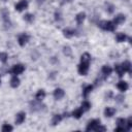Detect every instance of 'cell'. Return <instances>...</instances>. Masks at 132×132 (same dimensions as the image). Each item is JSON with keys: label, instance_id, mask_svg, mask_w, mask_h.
Wrapping results in <instances>:
<instances>
[{"label": "cell", "instance_id": "6da1fadb", "mask_svg": "<svg viewBox=\"0 0 132 132\" xmlns=\"http://www.w3.org/2000/svg\"><path fill=\"white\" fill-rule=\"evenodd\" d=\"M98 26L105 31H114L116 28V25L110 21H101L100 23H98Z\"/></svg>", "mask_w": 132, "mask_h": 132}, {"label": "cell", "instance_id": "7a4b0ae2", "mask_svg": "<svg viewBox=\"0 0 132 132\" xmlns=\"http://www.w3.org/2000/svg\"><path fill=\"white\" fill-rule=\"evenodd\" d=\"M1 15H2V20L4 22V25L6 28H9L11 23H10V20H9V11L7 8H2L1 9Z\"/></svg>", "mask_w": 132, "mask_h": 132}, {"label": "cell", "instance_id": "3957f363", "mask_svg": "<svg viewBox=\"0 0 132 132\" xmlns=\"http://www.w3.org/2000/svg\"><path fill=\"white\" fill-rule=\"evenodd\" d=\"M89 65L90 63H87V62H80V64L78 65V73L80 75H87L88 71H89Z\"/></svg>", "mask_w": 132, "mask_h": 132}, {"label": "cell", "instance_id": "277c9868", "mask_svg": "<svg viewBox=\"0 0 132 132\" xmlns=\"http://www.w3.org/2000/svg\"><path fill=\"white\" fill-rule=\"evenodd\" d=\"M42 107H44V105H43L39 100L31 101V102H30V109H31V111H38V110H41Z\"/></svg>", "mask_w": 132, "mask_h": 132}, {"label": "cell", "instance_id": "5b68a950", "mask_svg": "<svg viewBox=\"0 0 132 132\" xmlns=\"http://www.w3.org/2000/svg\"><path fill=\"white\" fill-rule=\"evenodd\" d=\"M100 125V120H92L89 122L86 130L87 131H96V128Z\"/></svg>", "mask_w": 132, "mask_h": 132}, {"label": "cell", "instance_id": "8992f818", "mask_svg": "<svg viewBox=\"0 0 132 132\" xmlns=\"http://www.w3.org/2000/svg\"><path fill=\"white\" fill-rule=\"evenodd\" d=\"M29 35L27 34V33H22V34H20L19 35V37H18V42H19V44L21 45V46H24L28 41H29Z\"/></svg>", "mask_w": 132, "mask_h": 132}, {"label": "cell", "instance_id": "52a82bcc", "mask_svg": "<svg viewBox=\"0 0 132 132\" xmlns=\"http://www.w3.org/2000/svg\"><path fill=\"white\" fill-rule=\"evenodd\" d=\"M25 70V66L22 65V64H16L12 67V69L10 70V72L13 74V75H18V74H21L23 73Z\"/></svg>", "mask_w": 132, "mask_h": 132}, {"label": "cell", "instance_id": "ba28073f", "mask_svg": "<svg viewBox=\"0 0 132 132\" xmlns=\"http://www.w3.org/2000/svg\"><path fill=\"white\" fill-rule=\"evenodd\" d=\"M27 7H28V1L27 0H21L14 5V8L16 11H22V10L26 9Z\"/></svg>", "mask_w": 132, "mask_h": 132}, {"label": "cell", "instance_id": "9c48e42d", "mask_svg": "<svg viewBox=\"0 0 132 132\" xmlns=\"http://www.w3.org/2000/svg\"><path fill=\"white\" fill-rule=\"evenodd\" d=\"M65 95V92L63 89H60V88H57L55 91H54V97L56 100H61Z\"/></svg>", "mask_w": 132, "mask_h": 132}, {"label": "cell", "instance_id": "30bf717a", "mask_svg": "<svg viewBox=\"0 0 132 132\" xmlns=\"http://www.w3.org/2000/svg\"><path fill=\"white\" fill-rule=\"evenodd\" d=\"M25 119H26V113H25L24 111L19 112V113L15 116V124L21 125V124L25 121Z\"/></svg>", "mask_w": 132, "mask_h": 132}, {"label": "cell", "instance_id": "8fae6325", "mask_svg": "<svg viewBox=\"0 0 132 132\" xmlns=\"http://www.w3.org/2000/svg\"><path fill=\"white\" fill-rule=\"evenodd\" d=\"M101 72H102V74H103V76H104V78H105V77H107V76H109V75L111 74L112 69H111L110 66L104 65V66L102 67V69H101Z\"/></svg>", "mask_w": 132, "mask_h": 132}, {"label": "cell", "instance_id": "7c38bea8", "mask_svg": "<svg viewBox=\"0 0 132 132\" xmlns=\"http://www.w3.org/2000/svg\"><path fill=\"white\" fill-rule=\"evenodd\" d=\"M117 88H118L121 92H125V91H127V90H128L129 86H128V82H126V81H124V80H121V81H119V82H118Z\"/></svg>", "mask_w": 132, "mask_h": 132}, {"label": "cell", "instance_id": "4fadbf2b", "mask_svg": "<svg viewBox=\"0 0 132 132\" xmlns=\"http://www.w3.org/2000/svg\"><path fill=\"white\" fill-rule=\"evenodd\" d=\"M125 20H126V18H125V15L124 14H118V15H116L114 16V19H113V24L114 25H119V24H122V23H124L125 22Z\"/></svg>", "mask_w": 132, "mask_h": 132}, {"label": "cell", "instance_id": "5bb4252c", "mask_svg": "<svg viewBox=\"0 0 132 132\" xmlns=\"http://www.w3.org/2000/svg\"><path fill=\"white\" fill-rule=\"evenodd\" d=\"M85 19H86V13H85V12H79V13H77L76 16H75V20H76L77 25H81V24L84 23Z\"/></svg>", "mask_w": 132, "mask_h": 132}, {"label": "cell", "instance_id": "9a60e30c", "mask_svg": "<svg viewBox=\"0 0 132 132\" xmlns=\"http://www.w3.org/2000/svg\"><path fill=\"white\" fill-rule=\"evenodd\" d=\"M116 108H113V107H106L105 109H104V116L105 117H108V118H110V117H112L114 113H116Z\"/></svg>", "mask_w": 132, "mask_h": 132}, {"label": "cell", "instance_id": "2e32d148", "mask_svg": "<svg viewBox=\"0 0 132 132\" xmlns=\"http://www.w3.org/2000/svg\"><path fill=\"white\" fill-rule=\"evenodd\" d=\"M82 113H84V110H82V108L81 107H79V108H76V109H74L73 111H72V117L73 118H75V119H79L81 116H82Z\"/></svg>", "mask_w": 132, "mask_h": 132}, {"label": "cell", "instance_id": "e0dca14e", "mask_svg": "<svg viewBox=\"0 0 132 132\" xmlns=\"http://www.w3.org/2000/svg\"><path fill=\"white\" fill-rule=\"evenodd\" d=\"M62 119H63V117H62L61 114H54V116H53V119H52V125H53V126L58 125V124L62 121Z\"/></svg>", "mask_w": 132, "mask_h": 132}, {"label": "cell", "instance_id": "ac0fdd59", "mask_svg": "<svg viewBox=\"0 0 132 132\" xmlns=\"http://www.w3.org/2000/svg\"><path fill=\"white\" fill-rule=\"evenodd\" d=\"M75 34V31L74 30H72V29H64L63 30V35L66 37V38H70V37H72L73 35Z\"/></svg>", "mask_w": 132, "mask_h": 132}, {"label": "cell", "instance_id": "d6986e66", "mask_svg": "<svg viewBox=\"0 0 132 132\" xmlns=\"http://www.w3.org/2000/svg\"><path fill=\"white\" fill-rule=\"evenodd\" d=\"M122 68L124 69L125 72H131V63L129 61H124L122 64H121Z\"/></svg>", "mask_w": 132, "mask_h": 132}, {"label": "cell", "instance_id": "ffe728a7", "mask_svg": "<svg viewBox=\"0 0 132 132\" xmlns=\"http://www.w3.org/2000/svg\"><path fill=\"white\" fill-rule=\"evenodd\" d=\"M19 85H20V79H19V77H18L16 75H13V76L11 77V79H10V86H11L12 88H16V87H19Z\"/></svg>", "mask_w": 132, "mask_h": 132}, {"label": "cell", "instance_id": "44dd1931", "mask_svg": "<svg viewBox=\"0 0 132 132\" xmlns=\"http://www.w3.org/2000/svg\"><path fill=\"white\" fill-rule=\"evenodd\" d=\"M92 90H93V86H92V85L86 86V87L84 88V90H82V96H84L85 98H87V97H88V95L92 92Z\"/></svg>", "mask_w": 132, "mask_h": 132}, {"label": "cell", "instance_id": "7402d4cb", "mask_svg": "<svg viewBox=\"0 0 132 132\" xmlns=\"http://www.w3.org/2000/svg\"><path fill=\"white\" fill-rule=\"evenodd\" d=\"M114 70H116L117 74H118L120 77H122V76L124 75V73H125L124 69H123V68H122V66H121V65H119V64H116V65H114Z\"/></svg>", "mask_w": 132, "mask_h": 132}, {"label": "cell", "instance_id": "603a6c76", "mask_svg": "<svg viewBox=\"0 0 132 132\" xmlns=\"http://www.w3.org/2000/svg\"><path fill=\"white\" fill-rule=\"evenodd\" d=\"M45 97V92H44V90H38L37 91V93H36V95H35V98H36V100H39V101H41L43 98Z\"/></svg>", "mask_w": 132, "mask_h": 132}, {"label": "cell", "instance_id": "cb8c5ba5", "mask_svg": "<svg viewBox=\"0 0 132 132\" xmlns=\"http://www.w3.org/2000/svg\"><path fill=\"white\" fill-rule=\"evenodd\" d=\"M91 61V55L89 53H84L80 57V62H87V63H90Z\"/></svg>", "mask_w": 132, "mask_h": 132}, {"label": "cell", "instance_id": "d4e9b609", "mask_svg": "<svg viewBox=\"0 0 132 132\" xmlns=\"http://www.w3.org/2000/svg\"><path fill=\"white\" fill-rule=\"evenodd\" d=\"M127 38H128L127 35L124 34V33H118L117 36H116V39H117L118 42H123V41H125Z\"/></svg>", "mask_w": 132, "mask_h": 132}, {"label": "cell", "instance_id": "484cf974", "mask_svg": "<svg viewBox=\"0 0 132 132\" xmlns=\"http://www.w3.org/2000/svg\"><path fill=\"white\" fill-rule=\"evenodd\" d=\"M24 21H26L27 23H32L34 21V15L32 13H26L24 15Z\"/></svg>", "mask_w": 132, "mask_h": 132}, {"label": "cell", "instance_id": "4316f807", "mask_svg": "<svg viewBox=\"0 0 132 132\" xmlns=\"http://www.w3.org/2000/svg\"><path fill=\"white\" fill-rule=\"evenodd\" d=\"M80 107L82 108L84 111H87V110H89V109L91 108V103H90L89 101H82Z\"/></svg>", "mask_w": 132, "mask_h": 132}, {"label": "cell", "instance_id": "83f0119b", "mask_svg": "<svg viewBox=\"0 0 132 132\" xmlns=\"http://www.w3.org/2000/svg\"><path fill=\"white\" fill-rule=\"evenodd\" d=\"M63 53H64V55H66L67 57H70L71 54H72V51H71L70 46H64V47H63Z\"/></svg>", "mask_w": 132, "mask_h": 132}, {"label": "cell", "instance_id": "f1b7e54d", "mask_svg": "<svg viewBox=\"0 0 132 132\" xmlns=\"http://www.w3.org/2000/svg\"><path fill=\"white\" fill-rule=\"evenodd\" d=\"M7 59H8V55L6 53H0V61L2 63H6L7 62Z\"/></svg>", "mask_w": 132, "mask_h": 132}, {"label": "cell", "instance_id": "f546056e", "mask_svg": "<svg viewBox=\"0 0 132 132\" xmlns=\"http://www.w3.org/2000/svg\"><path fill=\"white\" fill-rule=\"evenodd\" d=\"M117 124L119 127H124L125 128V125H126V120L123 119V118H120L117 120Z\"/></svg>", "mask_w": 132, "mask_h": 132}, {"label": "cell", "instance_id": "4dcf8cb0", "mask_svg": "<svg viewBox=\"0 0 132 132\" xmlns=\"http://www.w3.org/2000/svg\"><path fill=\"white\" fill-rule=\"evenodd\" d=\"M126 127V131H129V130H131V128H132V119L131 118H129L127 121H126V125H125Z\"/></svg>", "mask_w": 132, "mask_h": 132}, {"label": "cell", "instance_id": "1f68e13d", "mask_svg": "<svg viewBox=\"0 0 132 132\" xmlns=\"http://www.w3.org/2000/svg\"><path fill=\"white\" fill-rule=\"evenodd\" d=\"M12 126H10V125H8V124H4L3 126H2V131L3 132H8V131H12Z\"/></svg>", "mask_w": 132, "mask_h": 132}, {"label": "cell", "instance_id": "d6a6232c", "mask_svg": "<svg viewBox=\"0 0 132 132\" xmlns=\"http://www.w3.org/2000/svg\"><path fill=\"white\" fill-rule=\"evenodd\" d=\"M113 10H114V6H113L112 4L107 3V4H106V11H107L108 13H112Z\"/></svg>", "mask_w": 132, "mask_h": 132}, {"label": "cell", "instance_id": "836d02e7", "mask_svg": "<svg viewBox=\"0 0 132 132\" xmlns=\"http://www.w3.org/2000/svg\"><path fill=\"white\" fill-rule=\"evenodd\" d=\"M116 101L119 102V103H122V102L124 101V96H123V95H118V96H116Z\"/></svg>", "mask_w": 132, "mask_h": 132}, {"label": "cell", "instance_id": "e575fe53", "mask_svg": "<svg viewBox=\"0 0 132 132\" xmlns=\"http://www.w3.org/2000/svg\"><path fill=\"white\" fill-rule=\"evenodd\" d=\"M61 19H62V18H61V13L58 12V11H56V12H55V20H56V21H61Z\"/></svg>", "mask_w": 132, "mask_h": 132}, {"label": "cell", "instance_id": "d590c367", "mask_svg": "<svg viewBox=\"0 0 132 132\" xmlns=\"http://www.w3.org/2000/svg\"><path fill=\"white\" fill-rule=\"evenodd\" d=\"M105 130H106V128L103 127V126H101V125H99V126L96 128V131H105Z\"/></svg>", "mask_w": 132, "mask_h": 132}, {"label": "cell", "instance_id": "8d00e7d4", "mask_svg": "<svg viewBox=\"0 0 132 132\" xmlns=\"http://www.w3.org/2000/svg\"><path fill=\"white\" fill-rule=\"evenodd\" d=\"M114 131L116 132H119V131H126V128H124V127H117L116 129H114Z\"/></svg>", "mask_w": 132, "mask_h": 132}, {"label": "cell", "instance_id": "74e56055", "mask_svg": "<svg viewBox=\"0 0 132 132\" xmlns=\"http://www.w3.org/2000/svg\"><path fill=\"white\" fill-rule=\"evenodd\" d=\"M44 1H45V0H37L38 3H42V2H44Z\"/></svg>", "mask_w": 132, "mask_h": 132}, {"label": "cell", "instance_id": "f35d334b", "mask_svg": "<svg viewBox=\"0 0 132 132\" xmlns=\"http://www.w3.org/2000/svg\"><path fill=\"white\" fill-rule=\"evenodd\" d=\"M64 1H66V2H71L72 0H64Z\"/></svg>", "mask_w": 132, "mask_h": 132}, {"label": "cell", "instance_id": "ab89813d", "mask_svg": "<svg viewBox=\"0 0 132 132\" xmlns=\"http://www.w3.org/2000/svg\"><path fill=\"white\" fill-rule=\"evenodd\" d=\"M2 1H4V2H5V1H7V0H2Z\"/></svg>", "mask_w": 132, "mask_h": 132}, {"label": "cell", "instance_id": "60d3db41", "mask_svg": "<svg viewBox=\"0 0 132 132\" xmlns=\"http://www.w3.org/2000/svg\"><path fill=\"white\" fill-rule=\"evenodd\" d=\"M0 82H1V79H0Z\"/></svg>", "mask_w": 132, "mask_h": 132}]
</instances>
